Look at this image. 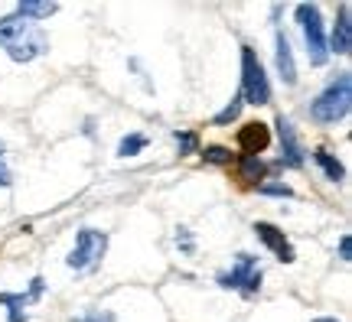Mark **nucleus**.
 I'll use <instances>...</instances> for the list:
<instances>
[{
	"mask_svg": "<svg viewBox=\"0 0 352 322\" xmlns=\"http://www.w3.org/2000/svg\"><path fill=\"white\" fill-rule=\"evenodd\" d=\"M258 192H261V196H280V198L294 196V189L284 186V183H261V186H258Z\"/></svg>",
	"mask_w": 352,
	"mask_h": 322,
	"instance_id": "aec40b11",
	"label": "nucleus"
},
{
	"mask_svg": "<svg viewBox=\"0 0 352 322\" xmlns=\"http://www.w3.org/2000/svg\"><path fill=\"white\" fill-rule=\"evenodd\" d=\"M314 160L316 166L327 173V179H333V183H342L346 179V170H342V163L336 160V157H329L327 150H314Z\"/></svg>",
	"mask_w": 352,
	"mask_h": 322,
	"instance_id": "ddd939ff",
	"label": "nucleus"
},
{
	"mask_svg": "<svg viewBox=\"0 0 352 322\" xmlns=\"http://www.w3.org/2000/svg\"><path fill=\"white\" fill-rule=\"evenodd\" d=\"M277 137H280V153H284V157H280V166L300 170V166H303V147H300V140H297L294 124H290L284 114L277 117Z\"/></svg>",
	"mask_w": 352,
	"mask_h": 322,
	"instance_id": "0eeeda50",
	"label": "nucleus"
},
{
	"mask_svg": "<svg viewBox=\"0 0 352 322\" xmlns=\"http://www.w3.org/2000/svg\"><path fill=\"white\" fill-rule=\"evenodd\" d=\"M76 322H118V316H114V312H108V310H88L85 316H78Z\"/></svg>",
	"mask_w": 352,
	"mask_h": 322,
	"instance_id": "412c9836",
	"label": "nucleus"
},
{
	"mask_svg": "<svg viewBox=\"0 0 352 322\" xmlns=\"http://www.w3.org/2000/svg\"><path fill=\"white\" fill-rule=\"evenodd\" d=\"M202 160H206V163H219V166H226V163H232V153H228L226 147H206V150H202Z\"/></svg>",
	"mask_w": 352,
	"mask_h": 322,
	"instance_id": "a211bd4d",
	"label": "nucleus"
},
{
	"mask_svg": "<svg viewBox=\"0 0 352 322\" xmlns=\"http://www.w3.org/2000/svg\"><path fill=\"white\" fill-rule=\"evenodd\" d=\"M297 23H300L303 39H307V56H310V65H327L329 52H327V36H323L320 7H316V3H300V7H297Z\"/></svg>",
	"mask_w": 352,
	"mask_h": 322,
	"instance_id": "39448f33",
	"label": "nucleus"
},
{
	"mask_svg": "<svg viewBox=\"0 0 352 322\" xmlns=\"http://www.w3.org/2000/svg\"><path fill=\"white\" fill-rule=\"evenodd\" d=\"M254 238L261 241L264 248L274 251L277 260H284V264H294V260H297V254H294V248H290V241L284 238V231H280L277 225H271V222H254Z\"/></svg>",
	"mask_w": 352,
	"mask_h": 322,
	"instance_id": "6e6552de",
	"label": "nucleus"
},
{
	"mask_svg": "<svg viewBox=\"0 0 352 322\" xmlns=\"http://www.w3.org/2000/svg\"><path fill=\"white\" fill-rule=\"evenodd\" d=\"M108 251V235L104 231H95V228H82L76 235V248L69 251L65 264L72 271H95Z\"/></svg>",
	"mask_w": 352,
	"mask_h": 322,
	"instance_id": "20e7f679",
	"label": "nucleus"
},
{
	"mask_svg": "<svg viewBox=\"0 0 352 322\" xmlns=\"http://www.w3.org/2000/svg\"><path fill=\"white\" fill-rule=\"evenodd\" d=\"M264 160L261 157H241L239 160V176L245 179V183H254V179H264Z\"/></svg>",
	"mask_w": 352,
	"mask_h": 322,
	"instance_id": "4468645a",
	"label": "nucleus"
},
{
	"mask_svg": "<svg viewBox=\"0 0 352 322\" xmlns=\"http://www.w3.org/2000/svg\"><path fill=\"white\" fill-rule=\"evenodd\" d=\"M7 147H3V140H0V189H7L13 183V176H10V170H7Z\"/></svg>",
	"mask_w": 352,
	"mask_h": 322,
	"instance_id": "5701e85b",
	"label": "nucleus"
},
{
	"mask_svg": "<svg viewBox=\"0 0 352 322\" xmlns=\"http://www.w3.org/2000/svg\"><path fill=\"white\" fill-rule=\"evenodd\" d=\"M241 101L248 104H267L271 101V82L264 75V65L252 46H241Z\"/></svg>",
	"mask_w": 352,
	"mask_h": 322,
	"instance_id": "7ed1b4c3",
	"label": "nucleus"
},
{
	"mask_svg": "<svg viewBox=\"0 0 352 322\" xmlns=\"http://www.w3.org/2000/svg\"><path fill=\"white\" fill-rule=\"evenodd\" d=\"M349 108H352V78L349 72H340L316 95V101L310 104V117L316 124H336V121H342L349 114Z\"/></svg>",
	"mask_w": 352,
	"mask_h": 322,
	"instance_id": "f03ea898",
	"label": "nucleus"
},
{
	"mask_svg": "<svg viewBox=\"0 0 352 322\" xmlns=\"http://www.w3.org/2000/svg\"><path fill=\"white\" fill-rule=\"evenodd\" d=\"M56 10H59V3H36V0H20V3H16V13L26 16V20H33V23L52 16Z\"/></svg>",
	"mask_w": 352,
	"mask_h": 322,
	"instance_id": "f8f14e48",
	"label": "nucleus"
},
{
	"mask_svg": "<svg viewBox=\"0 0 352 322\" xmlns=\"http://www.w3.org/2000/svg\"><path fill=\"white\" fill-rule=\"evenodd\" d=\"M314 322H336V319H314Z\"/></svg>",
	"mask_w": 352,
	"mask_h": 322,
	"instance_id": "393cba45",
	"label": "nucleus"
},
{
	"mask_svg": "<svg viewBox=\"0 0 352 322\" xmlns=\"http://www.w3.org/2000/svg\"><path fill=\"white\" fill-rule=\"evenodd\" d=\"M219 286H222V290H241L245 297H254V293L261 290V267H258V257L239 254L232 271L219 273Z\"/></svg>",
	"mask_w": 352,
	"mask_h": 322,
	"instance_id": "423d86ee",
	"label": "nucleus"
},
{
	"mask_svg": "<svg viewBox=\"0 0 352 322\" xmlns=\"http://www.w3.org/2000/svg\"><path fill=\"white\" fill-rule=\"evenodd\" d=\"M277 72L284 85H297V65H294V52L284 33H277Z\"/></svg>",
	"mask_w": 352,
	"mask_h": 322,
	"instance_id": "9b49d317",
	"label": "nucleus"
},
{
	"mask_svg": "<svg viewBox=\"0 0 352 322\" xmlns=\"http://www.w3.org/2000/svg\"><path fill=\"white\" fill-rule=\"evenodd\" d=\"M267 143H271V130H267V124H245L239 130V147L245 157H258V153H264L267 150Z\"/></svg>",
	"mask_w": 352,
	"mask_h": 322,
	"instance_id": "1a4fd4ad",
	"label": "nucleus"
},
{
	"mask_svg": "<svg viewBox=\"0 0 352 322\" xmlns=\"http://www.w3.org/2000/svg\"><path fill=\"white\" fill-rule=\"evenodd\" d=\"M340 257H342V260H352V238H349V235L340 238Z\"/></svg>",
	"mask_w": 352,
	"mask_h": 322,
	"instance_id": "b1692460",
	"label": "nucleus"
},
{
	"mask_svg": "<svg viewBox=\"0 0 352 322\" xmlns=\"http://www.w3.org/2000/svg\"><path fill=\"white\" fill-rule=\"evenodd\" d=\"M239 114H241V95H235V98L228 101V108H226V111H219V114H215V124H219V127H226V124H232V121H239Z\"/></svg>",
	"mask_w": 352,
	"mask_h": 322,
	"instance_id": "f3484780",
	"label": "nucleus"
},
{
	"mask_svg": "<svg viewBox=\"0 0 352 322\" xmlns=\"http://www.w3.org/2000/svg\"><path fill=\"white\" fill-rule=\"evenodd\" d=\"M147 143H151L147 134H127V137H121V143H118V157H138L140 150H147Z\"/></svg>",
	"mask_w": 352,
	"mask_h": 322,
	"instance_id": "dca6fc26",
	"label": "nucleus"
},
{
	"mask_svg": "<svg viewBox=\"0 0 352 322\" xmlns=\"http://www.w3.org/2000/svg\"><path fill=\"white\" fill-rule=\"evenodd\" d=\"M176 143H179V153H196V147H199V137L189 134V130H176Z\"/></svg>",
	"mask_w": 352,
	"mask_h": 322,
	"instance_id": "6ab92c4d",
	"label": "nucleus"
},
{
	"mask_svg": "<svg viewBox=\"0 0 352 322\" xmlns=\"http://www.w3.org/2000/svg\"><path fill=\"white\" fill-rule=\"evenodd\" d=\"M176 248L186 251V254L196 251V241H192V235H189V228H176Z\"/></svg>",
	"mask_w": 352,
	"mask_h": 322,
	"instance_id": "4be33fe9",
	"label": "nucleus"
},
{
	"mask_svg": "<svg viewBox=\"0 0 352 322\" xmlns=\"http://www.w3.org/2000/svg\"><path fill=\"white\" fill-rule=\"evenodd\" d=\"M0 303L10 306V322H30L26 319V312H23V306L30 303L26 293H0Z\"/></svg>",
	"mask_w": 352,
	"mask_h": 322,
	"instance_id": "2eb2a0df",
	"label": "nucleus"
},
{
	"mask_svg": "<svg viewBox=\"0 0 352 322\" xmlns=\"http://www.w3.org/2000/svg\"><path fill=\"white\" fill-rule=\"evenodd\" d=\"M0 46L7 49V56L13 62H33L36 56H43L50 49V39H46L39 23L13 13V16L0 20Z\"/></svg>",
	"mask_w": 352,
	"mask_h": 322,
	"instance_id": "f257e3e1",
	"label": "nucleus"
},
{
	"mask_svg": "<svg viewBox=\"0 0 352 322\" xmlns=\"http://www.w3.org/2000/svg\"><path fill=\"white\" fill-rule=\"evenodd\" d=\"M352 49V23H349V7L342 3L340 7V20L333 26V36H329V49L327 52H336V56H349Z\"/></svg>",
	"mask_w": 352,
	"mask_h": 322,
	"instance_id": "9d476101",
	"label": "nucleus"
}]
</instances>
